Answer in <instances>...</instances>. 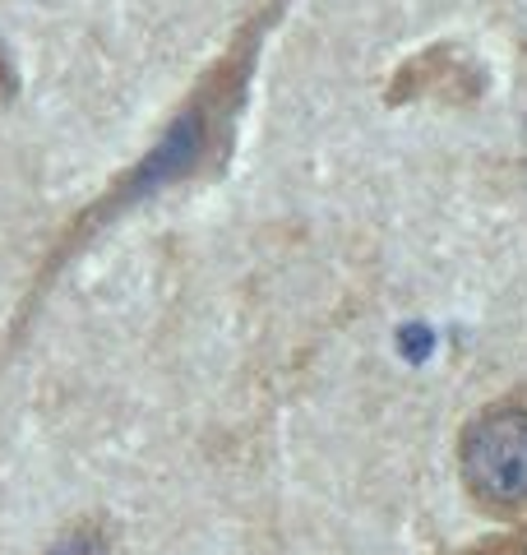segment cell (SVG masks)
<instances>
[{
  "label": "cell",
  "instance_id": "obj_1",
  "mask_svg": "<svg viewBox=\"0 0 527 555\" xmlns=\"http://www.w3.org/2000/svg\"><path fill=\"white\" fill-rule=\"evenodd\" d=\"M287 0H264V5L236 28L232 47L208 65V75L195 83V93L176 120L167 126V134L139 158L126 177H120L107 195H102L88 214L79 218V228L69 232V246H79V236L107 228L116 214L144 204L163 190L181 185L190 177H200L204 167H218L232 149V130H236V116L245 107V89H250V75H255V61H259V47H264V33L273 28V20L283 14Z\"/></svg>",
  "mask_w": 527,
  "mask_h": 555
},
{
  "label": "cell",
  "instance_id": "obj_2",
  "mask_svg": "<svg viewBox=\"0 0 527 555\" xmlns=\"http://www.w3.org/2000/svg\"><path fill=\"white\" fill-rule=\"evenodd\" d=\"M463 486L490 514L527 505V412L496 408L463 436Z\"/></svg>",
  "mask_w": 527,
  "mask_h": 555
},
{
  "label": "cell",
  "instance_id": "obj_3",
  "mask_svg": "<svg viewBox=\"0 0 527 555\" xmlns=\"http://www.w3.org/2000/svg\"><path fill=\"white\" fill-rule=\"evenodd\" d=\"M47 555H107V542H102L98 532H88V528H79V532H65L56 546H51Z\"/></svg>",
  "mask_w": 527,
  "mask_h": 555
}]
</instances>
